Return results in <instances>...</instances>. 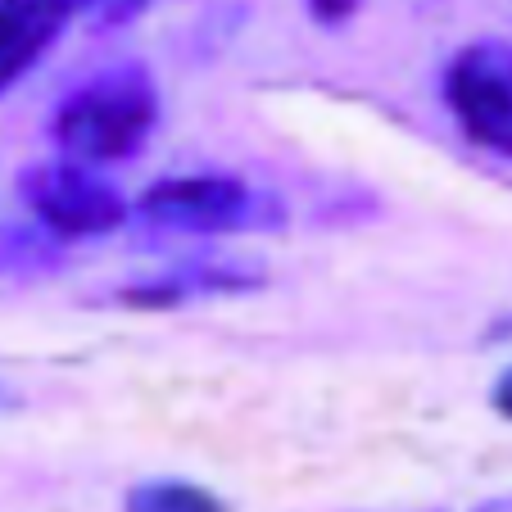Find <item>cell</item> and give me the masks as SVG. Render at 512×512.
Listing matches in <instances>:
<instances>
[{"label":"cell","mask_w":512,"mask_h":512,"mask_svg":"<svg viewBox=\"0 0 512 512\" xmlns=\"http://www.w3.org/2000/svg\"><path fill=\"white\" fill-rule=\"evenodd\" d=\"M159 96L141 68H114L59 105L55 141L73 164H123L155 132Z\"/></svg>","instance_id":"6da1fadb"},{"label":"cell","mask_w":512,"mask_h":512,"mask_svg":"<svg viewBox=\"0 0 512 512\" xmlns=\"http://www.w3.org/2000/svg\"><path fill=\"white\" fill-rule=\"evenodd\" d=\"M445 100L463 132L512 159V41H476L449 64Z\"/></svg>","instance_id":"7a4b0ae2"},{"label":"cell","mask_w":512,"mask_h":512,"mask_svg":"<svg viewBox=\"0 0 512 512\" xmlns=\"http://www.w3.org/2000/svg\"><path fill=\"white\" fill-rule=\"evenodd\" d=\"M23 200L37 213V223L68 241L105 236L123 223V195L96 177L87 164H41L23 173Z\"/></svg>","instance_id":"3957f363"},{"label":"cell","mask_w":512,"mask_h":512,"mask_svg":"<svg viewBox=\"0 0 512 512\" xmlns=\"http://www.w3.org/2000/svg\"><path fill=\"white\" fill-rule=\"evenodd\" d=\"M141 213L168 232L218 236L250 227L259 200L232 177H164L141 195Z\"/></svg>","instance_id":"277c9868"},{"label":"cell","mask_w":512,"mask_h":512,"mask_svg":"<svg viewBox=\"0 0 512 512\" xmlns=\"http://www.w3.org/2000/svg\"><path fill=\"white\" fill-rule=\"evenodd\" d=\"M68 19H73L68 0H0V91L14 87L55 46Z\"/></svg>","instance_id":"5b68a950"},{"label":"cell","mask_w":512,"mask_h":512,"mask_svg":"<svg viewBox=\"0 0 512 512\" xmlns=\"http://www.w3.org/2000/svg\"><path fill=\"white\" fill-rule=\"evenodd\" d=\"M127 512H223V503L191 481H145L127 494Z\"/></svg>","instance_id":"8992f818"},{"label":"cell","mask_w":512,"mask_h":512,"mask_svg":"<svg viewBox=\"0 0 512 512\" xmlns=\"http://www.w3.org/2000/svg\"><path fill=\"white\" fill-rule=\"evenodd\" d=\"M68 5H73V14L100 23V28H118V23L136 19L150 0H68Z\"/></svg>","instance_id":"52a82bcc"},{"label":"cell","mask_w":512,"mask_h":512,"mask_svg":"<svg viewBox=\"0 0 512 512\" xmlns=\"http://www.w3.org/2000/svg\"><path fill=\"white\" fill-rule=\"evenodd\" d=\"M358 10V0H309V14L318 23H345Z\"/></svg>","instance_id":"ba28073f"},{"label":"cell","mask_w":512,"mask_h":512,"mask_svg":"<svg viewBox=\"0 0 512 512\" xmlns=\"http://www.w3.org/2000/svg\"><path fill=\"white\" fill-rule=\"evenodd\" d=\"M494 408H499L503 417H512V368L499 377V386H494Z\"/></svg>","instance_id":"9c48e42d"}]
</instances>
